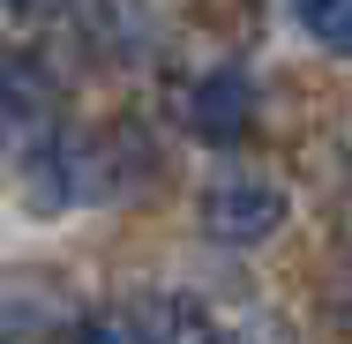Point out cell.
Segmentation results:
<instances>
[{"label":"cell","mask_w":352,"mask_h":344,"mask_svg":"<svg viewBox=\"0 0 352 344\" xmlns=\"http://www.w3.org/2000/svg\"><path fill=\"white\" fill-rule=\"evenodd\" d=\"M188 128L203 142H240L255 128V82L240 68H210L195 75V90H188Z\"/></svg>","instance_id":"3"},{"label":"cell","mask_w":352,"mask_h":344,"mask_svg":"<svg viewBox=\"0 0 352 344\" xmlns=\"http://www.w3.org/2000/svg\"><path fill=\"white\" fill-rule=\"evenodd\" d=\"M210 344H270V337H248V330H217Z\"/></svg>","instance_id":"7"},{"label":"cell","mask_w":352,"mask_h":344,"mask_svg":"<svg viewBox=\"0 0 352 344\" xmlns=\"http://www.w3.org/2000/svg\"><path fill=\"white\" fill-rule=\"evenodd\" d=\"M0 8H8L15 23H53V15L68 8V0H0Z\"/></svg>","instance_id":"6"},{"label":"cell","mask_w":352,"mask_h":344,"mask_svg":"<svg viewBox=\"0 0 352 344\" xmlns=\"http://www.w3.org/2000/svg\"><path fill=\"white\" fill-rule=\"evenodd\" d=\"M292 23H300L322 53H345L352 60V0H292Z\"/></svg>","instance_id":"5"},{"label":"cell","mask_w":352,"mask_h":344,"mask_svg":"<svg viewBox=\"0 0 352 344\" xmlns=\"http://www.w3.org/2000/svg\"><path fill=\"white\" fill-rule=\"evenodd\" d=\"M60 344H157L150 337V322L135 314V299H120V307H90V314H75Z\"/></svg>","instance_id":"4"},{"label":"cell","mask_w":352,"mask_h":344,"mask_svg":"<svg viewBox=\"0 0 352 344\" xmlns=\"http://www.w3.org/2000/svg\"><path fill=\"white\" fill-rule=\"evenodd\" d=\"M285 209L292 203L270 180H217V187H203V232L217 247H255L285 225Z\"/></svg>","instance_id":"1"},{"label":"cell","mask_w":352,"mask_h":344,"mask_svg":"<svg viewBox=\"0 0 352 344\" xmlns=\"http://www.w3.org/2000/svg\"><path fill=\"white\" fill-rule=\"evenodd\" d=\"M60 105V82H53V60L30 53V45H0V128L8 135H38Z\"/></svg>","instance_id":"2"}]
</instances>
